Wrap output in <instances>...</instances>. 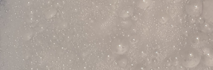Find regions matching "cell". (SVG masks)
<instances>
[{
  "instance_id": "6da1fadb",
  "label": "cell",
  "mask_w": 213,
  "mask_h": 70,
  "mask_svg": "<svg viewBox=\"0 0 213 70\" xmlns=\"http://www.w3.org/2000/svg\"><path fill=\"white\" fill-rule=\"evenodd\" d=\"M180 60L182 65L186 68H194L199 65L201 62L200 52L194 47L186 46L181 51Z\"/></svg>"
},
{
  "instance_id": "7a4b0ae2",
  "label": "cell",
  "mask_w": 213,
  "mask_h": 70,
  "mask_svg": "<svg viewBox=\"0 0 213 70\" xmlns=\"http://www.w3.org/2000/svg\"><path fill=\"white\" fill-rule=\"evenodd\" d=\"M208 41L206 34L201 31L191 33L187 38V42L190 46L196 48H202L208 43Z\"/></svg>"
},
{
  "instance_id": "3957f363",
  "label": "cell",
  "mask_w": 213,
  "mask_h": 70,
  "mask_svg": "<svg viewBox=\"0 0 213 70\" xmlns=\"http://www.w3.org/2000/svg\"><path fill=\"white\" fill-rule=\"evenodd\" d=\"M186 13L192 18H197L202 13L203 2L201 1H189L185 5Z\"/></svg>"
},
{
  "instance_id": "277c9868",
  "label": "cell",
  "mask_w": 213,
  "mask_h": 70,
  "mask_svg": "<svg viewBox=\"0 0 213 70\" xmlns=\"http://www.w3.org/2000/svg\"><path fill=\"white\" fill-rule=\"evenodd\" d=\"M129 48L128 41L124 38H116L112 43L111 50L112 52L117 54H124Z\"/></svg>"
},
{
  "instance_id": "5b68a950",
  "label": "cell",
  "mask_w": 213,
  "mask_h": 70,
  "mask_svg": "<svg viewBox=\"0 0 213 70\" xmlns=\"http://www.w3.org/2000/svg\"><path fill=\"white\" fill-rule=\"evenodd\" d=\"M201 61L204 65L208 66H213V44L207 43L202 47L200 52Z\"/></svg>"
},
{
  "instance_id": "8992f818",
  "label": "cell",
  "mask_w": 213,
  "mask_h": 70,
  "mask_svg": "<svg viewBox=\"0 0 213 70\" xmlns=\"http://www.w3.org/2000/svg\"><path fill=\"white\" fill-rule=\"evenodd\" d=\"M202 15L207 21L213 24V0L204 1Z\"/></svg>"
},
{
  "instance_id": "52a82bcc",
  "label": "cell",
  "mask_w": 213,
  "mask_h": 70,
  "mask_svg": "<svg viewBox=\"0 0 213 70\" xmlns=\"http://www.w3.org/2000/svg\"><path fill=\"white\" fill-rule=\"evenodd\" d=\"M134 9L133 7L130 5H128L123 7L120 10L118 15L122 18H127L132 15Z\"/></svg>"
},
{
  "instance_id": "ba28073f",
  "label": "cell",
  "mask_w": 213,
  "mask_h": 70,
  "mask_svg": "<svg viewBox=\"0 0 213 70\" xmlns=\"http://www.w3.org/2000/svg\"><path fill=\"white\" fill-rule=\"evenodd\" d=\"M201 31L206 34H209L213 31V24L209 22H205L200 27Z\"/></svg>"
},
{
  "instance_id": "9c48e42d",
  "label": "cell",
  "mask_w": 213,
  "mask_h": 70,
  "mask_svg": "<svg viewBox=\"0 0 213 70\" xmlns=\"http://www.w3.org/2000/svg\"><path fill=\"white\" fill-rule=\"evenodd\" d=\"M169 15L164 12L160 13L157 16V20L160 23L164 24L169 20Z\"/></svg>"
},
{
  "instance_id": "30bf717a",
  "label": "cell",
  "mask_w": 213,
  "mask_h": 70,
  "mask_svg": "<svg viewBox=\"0 0 213 70\" xmlns=\"http://www.w3.org/2000/svg\"><path fill=\"white\" fill-rule=\"evenodd\" d=\"M128 59L125 56H122L118 59L117 63L121 68H124L128 64Z\"/></svg>"
},
{
  "instance_id": "8fae6325",
  "label": "cell",
  "mask_w": 213,
  "mask_h": 70,
  "mask_svg": "<svg viewBox=\"0 0 213 70\" xmlns=\"http://www.w3.org/2000/svg\"><path fill=\"white\" fill-rule=\"evenodd\" d=\"M132 22L129 19L122 18L120 20V24L121 26L124 28H128L132 27Z\"/></svg>"
},
{
  "instance_id": "7c38bea8",
  "label": "cell",
  "mask_w": 213,
  "mask_h": 70,
  "mask_svg": "<svg viewBox=\"0 0 213 70\" xmlns=\"http://www.w3.org/2000/svg\"><path fill=\"white\" fill-rule=\"evenodd\" d=\"M151 1H140L138 2V5L141 9H146L151 4Z\"/></svg>"
},
{
  "instance_id": "4fadbf2b",
  "label": "cell",
  "mask_w": 213,
  "mask_h": 70,
  "mask_svg": "<svg viewBox=\"0 0 213 70\" xmlns=\"http://www.w3.org/2000/svg\"><path fill=\"white\" fill-rule=\"evenodd\" d=\"M114 56L110 53H108L105 55V59L106 62L108 63H112L114 60Z\"/></svg>"
},
{
  "instance_id": "5bb4252c",
  "label": "cell",
  "mask_w": 213,
  "mask_h": 70,
  "mask_svg": "<svg viewBox=\"0 0 213 70\" xmlns=\"http://www.w3.org/2000/svg\"><path fill=\"white\" fill-rule=\"evenodd\" d=\"M140 38L139 36L136 34L132 35L130 37L129 39L130 42L132 44L137 43L140 40Z\"/></svg>"
},
{
  "instance_id": "9a60e30c",
  "label": "cell",
  "mask_w": 213,
  "mask_h": 70,
  "mask_svg": "<svg viewBox=\"0 0 213 70\" xmlns=\"http://www.w3.org/2000/svg\"><path fill=\"white\" fill-rule=\"evenodd\" d=\"M32 35V32L30 30H27L26 32H25V33L24 34L23 38V39L25 40H30L31 38Z\"/></svg>"
},
{
  "instance_id": "2e32d148",
  "label": "cell",
  "mask_w": 213,
  "mask_h": 70,
  "mask_svg": "<svg viewBox=\"0 0 213 70\" xmlns=\"http://www.w3.org/2000/svg\"><path fill=\"white\" fill-rule=\"evenodd\" d=\"M57 11L55 9H53L50 10L45 15V18L47 19L51 18L55 15Z\"/></svg>"
},
{
  "instance_id": "e0dca14e",
  "label": "cell",
  "mask_w": 213,
  "mask_h": 70,
  "mask_svg": "<svg viewBox=\"0 0 213 70\" xmlns=\"http://www.w3.org/2000/svg\"><path fill=\"white\" fill-rule=\"evenodd\" d=\"M132 19L133 20H137L138 19V16L137 14L134 15H132Z\"/></svg>"
},
{
  "instance_id": "ac0fdd59",
  "label": "cell",
  "mask_w": 213,
  "mask_h": 70,
  "mask_svg": "<svg viewBox=\"0 0 213 70\" xmlns=\"http://www.w3.org/2000/svg\"><path fill=\"white\" fill-rule=\"evenodd\" d=\"M33 18L32 15H30L28 18V19H27V21H28V22H31L33 21Z\"/></svg>"
},
{
  "instance_id": "d6986e66",
  "label": "cell",
  "mask_w": 213,
  "mask_h": 70,
  "mask_svg": "<svg viewBox=\"0 0 213 70\" xmlns=\"http://www.w3.org/2000/svg\"><path fill=\"white\" fill-rule=\"evenodd\" d=\"M60 26H61V27H62V28H65L66 27H67V23L66 22H62V23H61Z\"/></svg>"
},
{
  "instance_id": "ffe728a7",
  "label": "cell",
  "mask_w": 213,
  "mask_h": 70,
  "mask_svg": "<svg viewBox=\"0 0 213 70\" xmlns=\"http://www.w3.org/2000/svg\"><path fill=\"white\" fill-rule=\"evenodd\" d=\"M37 30H38V32H39L43 31L44 30V26H41V27H39V28H37Z\"/></svg>"
},
{
  "instance_id": "44dd1931",
  "label": "cell",
  "mask_w": 213,
  "mask_h": 70,
  "mask_svg": "<svg viewBox=\"0 0 213 70\" xmlns=\"http://www.w3.org/2000/svg\"><path fill=\"white\" fill-rule=\"evenodd\" d=\"M137 30V28H136V27H134H134H132L131 28V31H132V32H136Z\"/></svg>"
},
{
  "instance_id": "7402d4cb",
  "label": "cell",
  "mask_w": 213,
  "mask_h": 70,
  "mask_svg": "<svg viewBox=\"0 0 213 70\" xmlns=\"http://www.w3.org/2000/svg\"><path fill=\"white\" fill-rule=\"evenodd\" d=\"M65 40L67 41H69L71 40V37L70 36H67L66 38H65Z\"/></svg>"
}]
</instances>
